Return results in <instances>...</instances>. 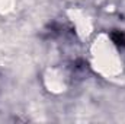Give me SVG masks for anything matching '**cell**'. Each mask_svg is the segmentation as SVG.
I'll list each match as a JSON object with an SVG mask.
<instances>
[{
    "instance_id": "obj_1",
    "label": "cell",
    "mask_w": 125,
    "mask_h": 124,
    "mask_svg": "<svg viewBox=\"0 0 125 124\" xmlns=\"http://www.w3.org/2000/svg\"><path fill=\"white\" fill-rule=\"evenodd\" d=\"M112 38H114V41H115L116 44H121V45H124V44H125V37L122 35V34H119V32L114 34V35H112Z\"/></svg>"
}]
</instances>
